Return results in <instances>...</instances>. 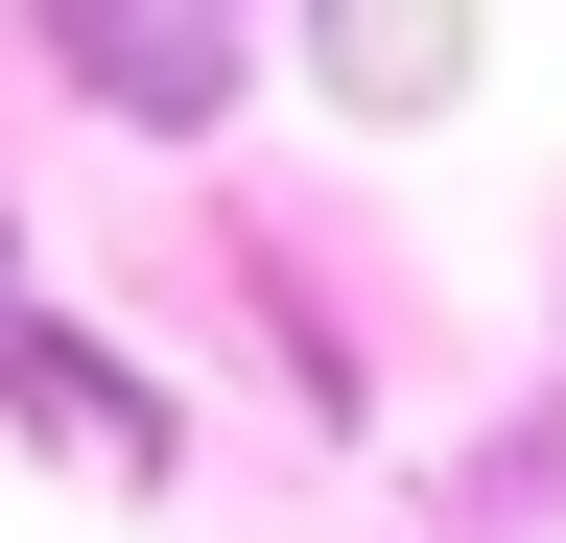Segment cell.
Here are the masks:
<instances>
[{"mask_svg": "<svg viewBox=\"0 0 566 543\" xmlns=\"http://www.w3.org/2000/svg\"><path fill=\"white\" fill-rule=\"evenodd\" d=\"M307 72H331V95H449V72H472V48H424V24H331V48H307Z\"/></svg>", "mask_w": 566, "mask_h": 543, "instance_id": "7a4b0ae2", "label": "cell"}, {"mask_svg": "<svg viewBox=\"0 0 566 543\" xmlns=\"http://www.w3.org/2000/svg\"><path fill=\"white\" fill-rule=\"evenodd\" d=\"M48 72L189 143V118H237V72H260V48H237V24H48Z\"/></svg>", "mask_w": 566, "mask_h": 543, "instance_id": "6da1fadb", "label": "cell"}]
</instances>
